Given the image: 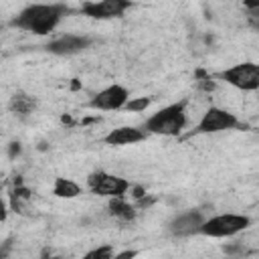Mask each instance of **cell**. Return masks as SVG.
I'll use <instances>...</instances> for the list:
<instances>
[{
    "instance_id": "6da1fadb",
    "label": "cell",
    "mask_w": 259,
    "mask_h": 259,
    "mask_svg": "<svg viewBox=\"0 0 259 259\" xmlns=\"http://www.w3.org/2000/svg\"><path fill=\"white\" fill-rule=\"evenodd\" d=\"M67 12L69 8L65 4H28L16 14L12 24L32 34H49L59 26Z\"/></svg>"
},
{
    "instance_id": "7a4b0ae2",
    "label": "cell",
    "mask_w": 259,
    "mask_h": 259,
    "mask_svg": "<svg viewBox=\"0 0 259 259\" xmlns=\"http://www.w3.org/2000/svg\"><path fill=\"white\" fill-rule=\"evenodd\" d=\"M188 123V111H186V99L182 101H174L164 105L162 109L154 111L146 121H144V130L146 134H154V136H164V138H176L182 134V130Z\"/></svg>"
},
{
    "instance_id": "3957f363",
    "label": "cell",
    "mask_w": 259,
    "mask_h": 259,
    "mask_svg": "<svg viewBox=\"0 0 259 259\" xmlns=\"http://www.w3.org/2000/svg\"><path fill=\"white\" fill-rule=\"evenodd\" d=\"M249 225H251V219L247 214L221 212V214H212L208 219L204 217V221L198 229V235H204L210 239H229V237L243 233Z\"/></svg>"
},
{
    "instance_id": "277c9868",
    "label": "cell",
    "mask_w": 259,
    "mask_h": 259,
    "mask_svg": "<svg viewBox=\"0 0 259 259\" xmlns=\"http://www.w3.org/2000/svg\"><path fill=\"white\" fill-rule=\"evenodd\" d=\"M219 79L239 91H257L259 89V65L255 61H243L233 67H227L219 73Z\"/></svg>"
},
{
    "instance_id": "5b68a950",
    "label": "cell",
    "mask_w": 259,
    "mask_h": 259,
    "mask_svg": "<svg viewBox=\"0 0 259 259\" xmlns=\"http://www.w3.org/2000/svg\"><path fill=\"white\" fill-rule=\"evenodd\" d=\"M87 186L93 194L103 198H115V196H127L132 184L127 178H121L117 174H109L105 170L91 172L87 178Z\"/></svg>"
},
{
    "instance_id": "8992f818",
    "label": "cell",
    "mask_w": 259,
    "mask_h": 259,
    "mask_svg": "<svg viewBox=\"0 0 259 259\" xmlns=\"http://www.w3.org/2000/svg\"><path fill=\"white\" fill-rule=\"evenodd\" d=\"M239 125H241V121L233 111L219 107V105H210L204 109V113L196 121V132L198 134H219V132L237 130Z\"/></svg>"
},
{
    "instance_id": "52a82bcc",
    "label": "cell",
    "mask_w": 259,
    "mask_h": 259,
    "mask_svg": "<svg viewBox=\"0 0 259 259\" xmlns=\"http://www.w3.org/2000/svg\"><path fill=\"white\" fill-rule=\"evenodd\" d=\"M127 99H130L127 87L113 83V85H107L101 91H97L89 99L87 105H89V109H97V111H119V109H123Z\"/></svg>"
},
{
    "instance_id": "ba28073f",
    "label": "cell",
    "mask_w": 259,
    "mask_h": 259,
    "mask_svg": "<svg viewBox=\"0 0 259 259\" xmlns=\"http://www.w3.org/2000/svg\"><path fill=\"white\" fill-rule=\"evenodd\" d=\"M132 8V0H87L81 6V12L95 20H113L125 14Z\"/></svg>"
},
{
    "instance_id": "9c48e42d",
    "label": "cell",
    "mask_w": 259,
    "mask_h": 259,
    "mask_svg": "<svg viewBox=\"0 0 259 259\" xmlns=\"http://www.w3.org/2000/svg\"><path fill=\"white\" fill-rule=\"evenodd\" d=\"M89 45H91V38L87 34L67 32V34H61V36L53 38L47 45V51L51 55H57V57H73V55H79L85 49H89Z\"/></svg>"
},
{
    "instance_id": "30bf717a",
    "label": "cell",
    "mask_w": 259,
    "mask_h": 259,
    "mask_svg": "<svg viewBox=\"0 0 259 259\" xmlns=\"http://www.w3.org/2000/svg\"><path fill=\"white\" fill-rule=\"evenodd\" d=\"M204 221V214L200 210H186V212H178L170 225H168V231L174 235V237H192V235H198V229Z\"/></svg>"
},
{
    "instance_id": "8fae6325",
    "label": "cell",
    "mask_w": 259,
    "mask_h": 259,
    "mask_svg": "<svg viewBox=\"0 0 259 259\" xmlns=\"http://www.w3.org/2000/svg\"><path fill=\"white\" fill-rule=\"evenodd\" d=\"M146 138H148V134H146L144 127L119 125V127L109 130V132L103 136V144H107V146H134V144L144 142Z\"/></svg>"
},
{
    "instance_id": "7c38bea8",
    "label": "cell",
    "mask_w": 259,
    "mask_h": 259,
    "mask_svg": "<svg viewBox=\"0 0 259 259\" xmlns=\"http://www.w3.org/2000/svg\"><path fill=\"white\" fill-rule=\"evenodd\" d=\"M53 194L59 196V198H65V200H71V198H77L83 194V188L79 182H75L73 178H65V176H59L55 178V184H53Z\"/></svg>"
},
{
    "instance_id": "4fadbf2b",
    "label": "cell",
    "mask_w": 259,
    "mask_h": 259,
    "mask_svg": "<svg viewBox=\"0 0 259 259\" xmlns=\"http://www.w3.org/2000/svg\"><path fill=\"white\" fill-rule=\"evenodd\" d=\"M107 210L111 217L119 219V221H134L138 210L134 204H130L125 200V196H115V198H109V204H107Z\"/></svg>"
},
{
    "instance_id": "5bb4252c",
    "label": "cell",
    "mask_w": 259,
    "mask_h": 259,
    "mask_svg": "<svg viewBox=\"0 0 259 259\" xmlns=\"http://www.w3.org/2000/svg\"><path fill=\"white\" fill-rule=\"evenodd\" d=\"M34 107H36V99L30 97V95H26V93H22V91H20V93H14V95L10 97V101H8V109H10L12 113H16V115L32 113Z\"/></svg>"
},
{
    "instance_id": "9a60e30c",
    "label": "cell",
    "mask_w": 259,
    "mask_h": 259,
    "mask_svg": "<svg viewBox=\"0 0 259 259\" xmlns=\"http://www.w3.org/2000/svg\"><path fill=\"white\" fill-rule=\"evenodd\" d=\"M150 103H152V97H130V99L125 101L123 109L130 111V113H142V111L148 109Z\"/></svg>"
},
{
    "instance_id": "2e32d148",
    "label": "cell",
    "mask_w": 259,
    "mask_h": 259,
    "mask_svg": "<svg viewBox=\"0 0 259 259\" xmlns=\"http://www.w3.org/2000/svg\"><path fill=\"white\" fill-rule=\"evenodd\" d=\"M115 253H113V247L111 245H103V247H97L93 251H87L85 253V259H111Z\"/></svg>"
},
{
    "instance_id": "e0dca14e",
    "label": "cell",
    "mask_w": 259,
    "mask_h": 259,
    "mask_svg": "<svg viewBox=\"0 0 259 259\" xmlns=\"http://www.w3.org/2000/svg\"><path fill=\"white\" fill-rule=\"evenodd\" d=\"M6 217H8V206H6V202L0 198V221H6Z\"/></svg>"
},
{
    "instance_id": "ac0fdd59",
    "label": "cell",
    "mask_w": 259,
    "mask_h": 259,
    "mask_svg": "<svg viewBox=\"0 0 259 259\" xmlns=\"http://www.w3.org/2000/svg\"><path fill=\"white\" fill-rule=\"evenodd\" d=\"M243 4H245L247 8H257V6H259V0H243Z\"/></svg>"
}]
</instances>
